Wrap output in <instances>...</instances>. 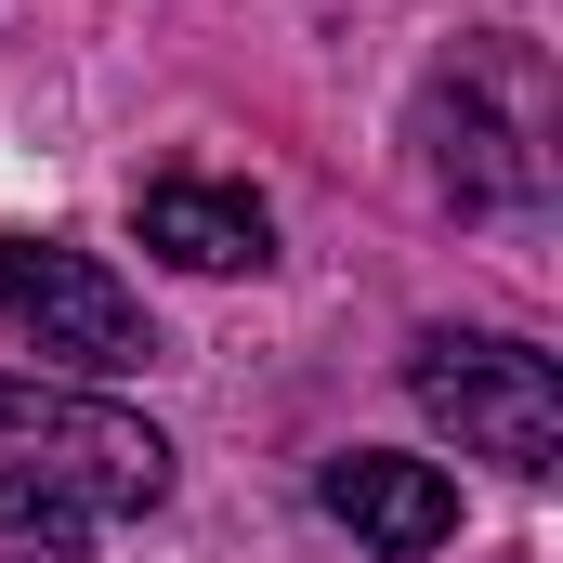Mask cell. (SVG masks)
I'll return each instance as SVG.
<instances>
[{
	"mask_svg": "<svg viewBox=\"0 0 563 563\" xmlns=\"http://www.w3.org/2000/svg\"><path fill=\"white\" fill-rule=\"evenodd\" d=\"M132 223H144V250L184 263V276H263V263H276V210H263L250 184H197V170H170V184L132 197Z\"/></svg>",
	"mask_w": 563,
	"mask_h": 563,
	"instance_id": "6",
	"label": "cell"
},
{
	"mask_svg": "<svg viewBox=\"0 0 563 563\" xmlns=\"http://www.w3.org/2000/svg\"><path fill=\"white\" fill-rule=\"evenodd\" d=\"M170 498V445L157 420L66 394V380H0V538L40 563L92 551L106 525H144Z\"/></svg>",
	"mask_w": 563,
	"mask_h": 563,
	"instance_id": "1",
	"label": "cell"
},
{
	"mask_svg": "<svg viewBox=\"0 0 563 563\" xmlns=\"http://www.w3.org/2000/svg\"><path fill=\"white\" fill-rule=\"evenodd\" d=\"M407 394H420V420L445 432L459 459H498L511 485H551L563 472V367L551 354L432 328L420 354H407Z\"/></svg>",
	"mask_w": 563,
	"mask_h": 563,
	"instance_id": "3",
	"label": "cell"
},
{
	"mask_svg": "<svg viewBox=\"0 0 563 563\" xmlns=\"http://www.w3.org/2000/svg\"><path fill=\"white\" fill-rule=\"evenodd\" d=\"M0 328H26L40 354H66V367H92V380H119L157 354V328H144V301L92 250H53V236H0Z\"/></svg>",
	"mask_w": 563,
	"mask_h": 563,
	"instance_id": "4",
	"label": "cell"
},
{
	"mask_svg": "<svg viewBox=\"0 0 563 563\" xmlns=\"http://www.w3.org/2000/svg\"><path fill=\"white\" fill-rule=\"evenodd\" d=\"M420 144L459 210H551L563 184V92L538 40H459L420 79Z\"/></svg>",
	"mask_w": 563,
	"mask_h": 563,
	"instance_id": "2",
	"label": "cell"
},
{
	"mask_svg": "<svg viewBox=\"0 0 563 563\" xmlns=\"http://www.w3.org/2000/svg\"><path fill=\"white\" fill-rule=\"evenodd\" d=\"M314 498H328V525H354L380 563H420L459 538V485L432 472V459H394V445H341L328 472H314Z\"/></svg>",
	"mask_w": 563,
	"mask_h": 563,
	"instance_id": "5",
	"label": "cell"
}]
</instances>
